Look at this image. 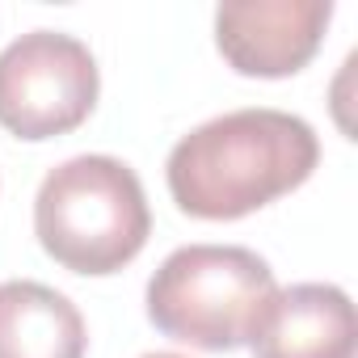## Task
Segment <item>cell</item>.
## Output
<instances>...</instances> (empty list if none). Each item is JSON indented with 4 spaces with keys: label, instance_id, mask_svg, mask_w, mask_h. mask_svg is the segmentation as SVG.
Masks as SVG:
<instances>
[{
    "label": "cell",
    "instance_id": "cell-7",
    "mask_svg": "<svg viewBox=\"0 0 358 358\" xmlns=\"http://www.w3.org/2000/svg\"><path fill=\"white\" fill-rule=\"evenodd\" d=\"M89 329L76 303L30 278L0 282V358H85Z\"/></svg>",
    "mask_w": 358,
    "mask_h": 358
},
{
    "label": "cell",
    "instance_id": "cell-2",
    "mask_svg": "<svg viewBox=\"0 0 358 358\" xmlns=\"http://www.w3.org/2000/svg\"><path fill=\"white\" fill-rule=\"evenodd\" d=\"M38 245L72 274H114L152 236V211L131 164L72 156L55 164L34 199Z\"/></svg>",
    "mask_w": 358,
    "mask_h": 358
},
{
    "label": "cell",
    "instance_id": "cell-1",
    "mask_svg": "<svg viewBox=\"0 0 358 358\" xmlns=\"http://www.w3.org/2000/svg\"><path fill=\"white\" fill-rule=\"evenodd\" d=\"M320 160L316 131L287 110L249 106L220 114L169 152V194L194 220H241L299 190Z\"/></svg>",
    "mask_w": 358,
    "mask_h": 358
},
{
    "label": "cell",
    "instance_id": "cell-4",
    "mask_svg": "<svg viewBox=\"0 0 358 358\" xmlns=\"http://www.w3.org/2000/svg\"><path fill=\"white\" fill-rule=\"evenodd\" d=\"M93 51L59 30H30L0 51V127L17 139H55L76 131L97 106Z\"/></svg>",
    "mask_w": 358,
    "mask_h": 358
},
{
    "label": "cell",
    "instance_id": "cell-3",
    "mask_svg": "<svg viewBox=\"0 0 358 358\" xmlns=\"http://www.w3.org/2000/svg\"><path fill=\"white\" fill-rule=\"evenodd\" d=\"M274 291V270L253 249L186 245L148 278V320L173 341L224 354L249 345Z\"/></svg>",
    "mask_w": 358,
    "mask_h": 358
},
{
    "label": "cell",
    "instance_id": "cell-5",
    "mask_svg": "<svg viewBox=\"0 0 358 358\" xmlns=\"http://www.w3.org/2000/svg\"><path fill=\"white\" fill-rule=\"evenodd\" d=\"M333 22L329 0H228L215 9V47L241 76L299 72Z\"/></svg>",
    "mask_w": 358,
    "mask_h": 358
},
{
    "label": "cell",
    "instance_id": "cell-8",
    "mask_svg": "<svg viewBox=\"0 0 358 358\" xmlns=\"http://www.w3.org/2000/svg\"><path fill=\"white\" fill-rule=\"evenodd\" d=\"M143 358H186V354H173V350H156V354H143Z\"/></svg>",
    "mask_w": 358,
    "mask_h": 358
},
{
    "label": "cell",
    "instance_id": "cell-6",
    "mask_svg": "<svg viewBox=\"0 0 358 358\" xmlns=\"http://www.w3.org/2000/svg\"><path fill=\"white\" fill-rule=\"evenodd\" d=\"M249 350L253 358H354V303L333 282H295L274 291Z\"/></svg>",
    "mask_w": 358,
    "mask_h": 358
}]
</instances>
